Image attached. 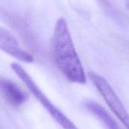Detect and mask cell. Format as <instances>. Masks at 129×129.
Returning <instances> with one entry per match:
<instances>
[{"label": "cell", "instance_id": "1", "mask_svg": "<svg viewBox=\"0 0 129 129\" xmlns=\"http://www.w3.org/2000/svg\"><path fill=\"white\" fill-rule=\"evenodd\" d=\"M51 51L56 66L69 81L82 85L86 83L82 64L63 17H60L55 23L51 39Z\"/></svg>", "mask_w": 129, "mask_h": 129}, {"label": "cell", "instance_id": "2", "mask_svg": "<svg viewBox=\"0 0 129 129\" xmlns=\"http://www.w3.org/2000/svg\"><path fill=\"white\" fill-rule=\"evenodd\" d=\"M11 68L58 125H60L63 129H79L63 112H61L49 100V98H48V97L40 89L33 78L20 64L17 63H12L11 64Z\"/></svg>", "mask_w": 129, "mask_h": 129}, {"label": "cell", "instance_id": "3", "mask_svg": "<svg viewBox=\"0 0 129 129\" xmlns=\"http://www.w3.org/2000/svg\"><path fill=\"white\" fill-rule=\"evenodd\" d=\"M89 77L110 110L124 126L129 129V113L110 83L104 77L94 73H90Z\"/></svg>", "mask_w": 129, "mask_h": 129}, {"label": "cell", "instance_id": "4", "mask_svg": "<svg viewBox=\"0 0 129 129\" xmlns=\"http://www.w3.org/2000/svg\"><path fill=\"white\" fill-rule=\"evenodd\" d=\"M0 48L4 52L20 61L33 63L34 60L33 56L22 48L14 36L2 27L0 30Z\"/></svg>", "mask_w": 129, "mask_h": 129}, {"label": "cell", "instance_id": "5", "mask_svg": "<svg viewBox=\"0 0 129 129\" xmlns=\"http://www.w3.org/2000/svg\"><path fill=\"white\" fill-rule=\"evenodd\" d=\"M1 91L5 101L12 107H17L23 105L27 100V94L14 82L2 79L1 81Z\"/></svg>", "mask_w": 129, "mask_h": 129}, {"label": "cell", "instance_id": "6", "mask_svg": "<svg viewBox=\"0 0 129 129\" xmlns=\"http://www.w3.org/2000/svg\"><path fill=\"white\" fill-rule=\"evenodd\" d=\"M85 107L94 115L101 123H103L107 129H121L115 119L99 104L92 101H88L85 103Z\"/></svg>", "mask_w": 129, "mask_h": 129}]
</instances>
